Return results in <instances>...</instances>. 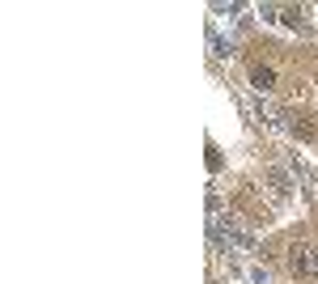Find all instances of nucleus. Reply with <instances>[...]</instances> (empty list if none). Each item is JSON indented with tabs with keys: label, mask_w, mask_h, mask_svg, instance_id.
Segmentation results:
<instances>
[{
	"label": "nucleus",
	"mask_w": 318,
	"mask_h": 284,
	"mask_svg": "<svg viewBox=\"0 0 318 284\" xmlns=\"http://www.w3.org/2000/svg\"><path fill=\"white\" fill-rule=\"evenodd\" d=\"M254 81H259V89H271V72L268 68H254Z\"/></svg>",
	"instance_id": "obj_1"
}]
</instances>
